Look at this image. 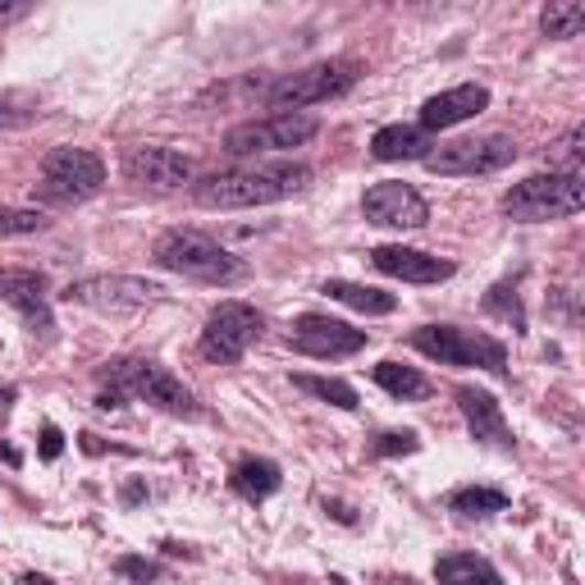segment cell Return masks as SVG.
<instances>
[{"mask_svg":"<svg viewBox=\"0 0 585 585\" xmlns=\"http://www.w3.org/2000/svg\"><path fill=\"white\" fill-rule=\"evenodd\" d=\"M46 220L42 210H28V206H0V238H23V234H42Z\"/></svg>","mask_w":585,"mask_h":585,"instance_id":"obj_27","label":"cell"},{"mask_svg":"<svg viewBox=\"0 0 585 585\" xmlns=\"http://www.w3.org/2000/svg\"><path fill=\"white\" fill-rule=\"evenodd\" d=\"M421 448V440L412 435V430H389V435H380V444H376V453L380 457H398V453H416Z\"/></svg>","mask_w":585,"mask_h":585,"instance_id":"obj_31","label":"cell"},{"mask_svg":"<svg viewBox=\"0 0 585 585\" xmlns=\"http://www.w3.org/2000/svg\"><path fill=\"white\" fill-rule=\"evenodd\" d=\"M156 266L174 270L183 280L197 284H238L248 266H242L234 252H225L215 238L197 234V229H170L156 238Z\"/></svg>","mask_w":585,"mask_h":585,"instance_id":"obj_2","label":"cell"},{"mask_svg":"<svg viewBox=\"0 0 585 585\" xmlns=\"http://www.w3.org/2000/svg\"><path fill=\"white\" fill-rule=\"evenodd\" d=\"M42 110L28 101V97H0V129H23V124H33Z\"/></svg>","mask_w":585,"mask_h":585,"instance_id":"obj_29","label":"cell"},{"mask_svg":"<svg viewBox=\"0 0 585 585\" xmlns=\"http://www.w3.org/2000/svg\"><path fill=\"white\" fill-rule=\"evenodd\" d=\"M448 508L457 517H495V512L508 508V495L503 489H489V485H467V489H453Z\"/></svg>","mask_w":585,"mask_h":585,"instance_id":"obj_24","label":"cell"},{"mask_svg":"<svg viewBox=\"0 0 585 585\" xmlns=\"http://www.w3.org/2000/svg\"><path fill=\"white\" fill-rule=\"evenodd\" d=\"M293 384H297L302 393L321 398V403H329V408H344V412H357V408H361V398H357V389H353L348 380H329V376H293Z\"/></svg>","mask_w":585,"mask_h":585,"instance_id":"obj_25","label":"cell"},{"mask_svg":"<svg viewBox=\"0 0 585 585\" xmlns=\"http://www.w3.org/2000/svg\"><path fill=\"white\" fill-rule=\"evenodd\" d=\"M14 398H19V389H0V421L10 416V408H14Z\"/></svg>","mask_w":585,"mask_h":585,"instance_id":"obj_35","label":"cell"},{"mask_svg":"<svg viewBox=\"0 0 585 585\" xmlns=\"http://www.w3.org/2000/svg\"><path fill=\"white\" fill-rule=\"evenodd\" d=\"M361 215L384 229H421L430 220V206L412 183H376V188L361 197Z\"/></svg>","mask_w":585,"mask_h":585,"instance_id":"obj_12","label":"cell"},{"mask_svg":"<svg viewBox=\"0 0 585 585\" xmlns=\"http://www.w3.org/2000/svg\"><path fill=\"white\" fill-rule=\"evenodd\" d=\"M435 585H503V576L480 553H444L435 563Z\"/></svg>","mask_w":585,"mask_h":585,"instance_id":"obj_21","label":"cell"},{"mask_svg":"<svg viewBox=\"0 0 585 585\" xmlns=\"http://www.w3.org/2000/svg\"><path fill=\"white\" fill-rule=\"evenodd\" d=\"M512 161H517V142L503 133H489V138L444 142L440 151L425 156V170H435V174H499Z\"/></svg>","mask_w":585,"mask_h":585,"instance_id":"obj_10","label":"cell"},{"mask_svg":"<svg viewBox=\"0 0 585 585\" xmlns=\"http://www.w3.org/2000/svg\"><path fill=\"white\" fill-rule=\"evenodd\" d=\"M293 348L306 353V357H353L366 348V329H353L344 321H329V316H316V312H306L293 321Z\"/></svg>","mask_w":585,"mask_h":585,"instance_id":"obj_13","label":"cell"},{"mask_svg":"<svg viewBox=\"0 0 585 585\" xmlns=\"http://www.w3.org/2000/svg\"><path fill=\"white\" fill-rule=\"evenodd\" d=\"M101 188H106V161L97 156V151H87V147H55V151H46L42 183H37L42 202L69 206V202L97 197Z\"/></svg>","mask_w":585,"mask_h":585,"instance_id":"obj_5","label":"cell"},{"mask_svg":"<svg viewBox=\"0 0 585 585\" xmlns=\"http://www.w3.org/2000/svg\"><path fill=\"white\" fill-rule=\"evenodd\" d=\"M453 398H457L462 416H467V430H472V435H476L480 444H495V448H503V453L517 448L512 425H508V416H503V408H499V398H495V393L462 384Z\"/></svg>","mask_w":585,"mask_h":585,"instance_id":"obj_16","label":"cell"},{"mask_svg":"<svg viewBox=\"0 0 585 585\" xmlns=\"http://www.w3.org/2000/svg\"><path fill=\"white\" fill-rule=\"evenodd\" d=\"M59 453H65V435H59V425H42V457L55 462Z\"/></svg>","mask_w":585,"mask_h":585,"instance_id":"obj_32","label":"cell"},{"mask_svg":"<svg viewBox=\"0 0 585 585\" xmlns=\"http://www.w3.org/2000/svg\"><path fill=\"white\" fill-rule=\"evenodd\" d=\"M23 585H55V581H46V576H37V572H28V576H23Z\"/></svg>","mask_w":585,"mask_h":585,"instance_id":"obj_37","label":"cell"},{"mask_svg":"<svg viewBox=\"0 0 585 585\" xmlns=\"http://www.w3.org/2000/svg\"><path fill=\"white\" fill-rule=\"evenodd\" d=\"M325 297H334V302H344V306H353V312H361V316H389L393 306H398V297L393 293H380V289H366V284H348V280H325V289H321Z\"/></svg>","mask_w":585,"mask_h":585,"instance_id":"obj_22","label":"cell"},{"mask_svg":"<svg viewBox=\"0 0 585 585\" xmlns=\"http://www.w3.org/2000/svg\"><path fill=\"white\" fill-rule=\"evenodd\" d=\"M110 389L119 393H133L142 403H156L174 416H197V403H193V389L183 384L178 376H170L161 361H147V357H129V361H115L106 371Z\"/></svg>","mask_w":585,"mask_h":585,"instance_id":"obj_7","label":"cell"},{"mask_svg":"<svg viewBox=\"0 0 585 585\" xmlns=\"http://www.w3.org/2000/svg\"><path fill=\"white\" fill-rule=\"evenodd\" d=\"M0 297H6L14 312L23 316V325L33 334H51L55 316H51V293H46V274L37 270H6L0 274Z\"/></svg>","mask_w":585,"mask_h":585,"instance_id":"obj_14","label":"cell"},{"mask_svg":"<svg viewBox=\"0 0 585 585\" xmlns=\"http://www.w3.org/2000/svg\"><path fill=\"white\" fill-rule=\"evenodd\" d=\"M115 572H119V576H129V581H138V585L161 581V567L151 563V559H133V553H124V559L115 563Z\"/></svg>","mask_w":585,"mask_h":585,"instance_id":"obj_30","label":"cell"},{"mask_svg":"<svg viewBox=\"0 0 585 585\" xmlns=\"http://www.w3.org/2000/svg\"><path fill=\"white\" fill-rule=\"evenodd\" d=\"M540 28L544 37H576L585 28V6L581 0H549L540 10Z\"/></svg>","mask_w":585,"mask_h":585,"instance_id":"obj_26","label":"cell"},{"mask_svg":"<svg viewBox=\"0 0 585 585\" xmlns=\"http://www.w3.org/2000/svg\"><path fill=\"white\" fill-rule=\"evenodd\" d=\"M357 83V65L353 59H321V65H306L297 74H284L280 83L266 87V106H274L280 115H293L302 106H321L334 101Z\"/></svg>","mask_w":585,"mask_h":585,"instance_id":"obj_6","label":"cell"},{"mask_svg":"<svg viewBox=\"0 0 585 585\" xmlns=\"http://www.w3.org/2000/svg\"><path fill=\"white\" fill-rule=\"evenodd\" d=\"M124 174L142 188H183L193 178V165L174 147H133L124 156Z\"/></svg>","mask_w":585,"mask_h":585,"instance_id":"obj_15","label":"cell"},{"mask_svg":"<svg viewBox=\"0 0 585 585\" xmlns=\"http://www.w3.org/2000/svg\"><path fill=\"white\" fill-rule=\"evenodd\" d=\"M376 270L380 274H393V280H408V284H440L453 274V261H440V257H430V252H416V248H376L371 252Z\"/></svg>","mask_w":585,"mask_h":585,"instance_id":"obj_18","label":"cell"},{"mask_svg":"<svg viewBox=\"0 0 585 585\" xmlns=\"http://www.w3.org/2000/svg\"><path fill=\"white\" fill-rule=\"evenodd\" d=\"M312 183L306 165H252V170H229V174H210L202 178L193 197L206 210H248V206H270L302 193Z\"/></svg>","mask_w":585,"mask_h":585,"instance_id":"obj_1","label":"cell"},{"mask_svg":"<svg viewBox=\"0 0 585 585\" xmlns=\"http://www.w3.org/2000/svg\"><path fill=\"white\" fill-rule=\"evenodd\" d=\"M142 499H147V485H142V480L124 485V503H129V508H133V503H142Z\"/></svg>","mask_w":585,"mask_h":585,"instance_id":"obj_34","label":"cell"},{"mask_svg":"<svg viewBox=\"0 0 585 585\" xmlns=\"http://www.w3.org/2000/svg\"><path fill=\"white\" fill-rule=\"evenodd\" d=\"M261 334V312L252 302H220L210 312L206 329H202V357L206 361H220V366H234L248 357V348L257 344Z\"/></svg>","mask_w":585,"mask_h":585,"instance_id":"obj_8","label":"cell"},{"mask_svg":"<svg viewBox=\"0 0 585 585\" xmlns=\"http://www.w3.org/2000/svg\"><path fill=\"white\" fill-rule=\"evenodd\" d=\"M229 485H234V495H242L248 503H266L274 489L284 485V472L274 467L270 457H242L234 467V476H229Z\"/></svg>","mask_w":585,"mask_h":585,"instance_id":"obj_20","label":"cell"},{"mask_svg":"<svg viewBox=\"0 0 585 585\" xmlns=\"http://www.w3.org/2000/svg\"><path fill=\"white\" fill-rule=\"evenodd\" d=\"M0 457H6L10 467H19V462H23V457H19V448H10V444H0Z\"/></svg>","mask_w":585,"mask_h":585,"instance_id":"obj_36","label":"cell"},{"mask_svg":"<svg viewBox=\"0 0 585 585\" xmlns=\"http://www.w3.org/2000/svg\"><path fill=\"white\" fill-rule=\"evenodd\" d=\"M65 297L78 306H91V312H101V316H129V312H142V306L156 302L161 289L147 280H133V274H91V280L69 284Z\"/></svg>","mask_w":585,"mask_h":585,"instance_id":"obj_11","label":"cell"},{"mask_svg":"<svg viewBox=\"0 0 585 585\" xmlns=\"http://www.w3.org/2000/svg\"><path fill=\"white\" fill-rule=\"evenodd\" d=\"M325 512H329L334 521H344V527H353V521H357V508H348V503H338V499H325Z\"/></svg>","mask_w":585,"mask_h":585,"instance_id":"obj_33","label":"cell"},{"mask_svg":"<svg viewBox=\"0 0 585 585\" xmlns=\"http://www.w3.org/2000/svg\"><path fill=\"white\" fill-rule=\"evenodd\" d=\"M321 133V124L312 115H266V119H248V124H234L225 133V151L229 156H257V151H289L302 147Z\"/></svg>","mask_w":585,"mask_h":585,"instance_id":"obj_9","label":"cell"},{"mask_svg":"<svg viewBox=\"0 0 585 585\" xmlns=\"http://www.w3.org/2000/svg\"><path fill=\"white\" fill-rule=\"evenodd\" d=\"M430 133L416 129V124H384L376 138H371V156L376 161H425L430 156Z\"/></svg>","mask_w":585,"mask_h":585,"instance_id":"obj_19","label":"cell"},{"mask_svg":"<svg viewBox=\"0 0 585 585\" xmlns=\"http://www.w3.org/2000/svg\"><path fill=\"white\" fill-rule=\"evenodd\" d=\"M371 376L384 393L403 398V403H421V398H430V380L421 371H412V366H403V361H380Z\"/></svg>","mask_w":585,"mask_h":585,"instance_id":"obj_23","label":"cell"},{"mask_svg":"<svg viewBox=\"0 0 585 585\" xmlns=\"http://www.w3.org/2000/svg\"><path fill=\"white\" fill-rule=\"evenodd\" d=\"M585 206V183L581 174L567 170H549L521 178L512 193H503V210L521 225H544V220H567Z\"/></svg>","mask_w":585,"mask_h":585,"instance_id":"obj_3","label":"cell"},{"mask_svg":"<svg viewBox=\"0 0 585 585\" xmlns=\"http://www.w3.org/2000/svg\"><path fill=\"white\" fill-rule=\"evenodd\" d=\"M485 312H495L503 321H512V329H527V312H521V297L512 284H495L485 293Z\"/></svg>","mask_w":585,"mask_h":585,"instance_id":"obj_28","label":"cell"},{"mask_svg":"<svg viewBox=\"0 0 585 585\" xmlns=\"http://www.w3.org/2000/svg\"><path fill=\"white\" fill-rule=\"evenodd\" d=\"M412 348L444 361V366H480V371H489V376H508V348L499 344V338L476 334V329L421 325V329H412Z\"/></svg>","mask_w":585,"mask_h":585,"instance_id":"obj_4","label":"cell"},{"mask_svg":"<svg viewBox=\"0 0 585 585\" xmlns=\"http://www.w3.org/2000/svg\"><path fill=\"white\" fill-rule=\"evenodd\" d=\"M485 106H489V91L480 83H457V87L440 91V97H430L421 106V124L416 129H425V133L457 129V124H467V119H476Z\"/></svg>","mask_w":585,"mask_h":585,"instance_id":"obj_17","label":"cell"}]
</instances>
